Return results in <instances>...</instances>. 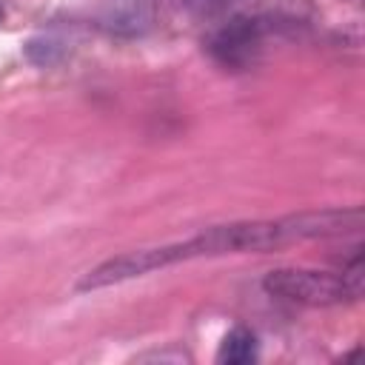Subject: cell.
I'll return each mask as SVG.
<instances>
[{
    "mask_svg": "<svg viewBox=\"0 0 365 365\" xmlns=\"http://www.w3.org/2000/svg\"><path fill=\"white\" fill-rule=\"evenodd\" d=\"M362 228V208H322V211H302L288 214L279 220H240L225 225H211L197 237L125 251L94 265L97 285H120L134 277H145L157 268H168L197 257H222V254H265L291 242L319 240V237H342L348 231Z\"/></svg>",
    "mask_w": 365,
    "mask_h": 365,
    "instance_id": "obj_1",
    "label": "cell"
},
{
    "mask_svg": "<svg viewBox=\"0 0 365 365\" xmlns=\"http://www.w3.org/2000/svg\"><path fill=\"white\" fill-rule=\"evenodd\" d=\"M262 288L271 297L325 308V305H342L362 297L365 288V265L362 254H354L348 265L339 271H317V268H274L262 277Z\"/></svg>",
    "mask_w": 365,
    "mask_h": 365,
    "instance_id": "obj_2",
    "label": "cell"
},
{
    "mask_svg": "<svg viewBox=\"0 0 365 365\" xmlns=\"http://www.w3.org/2000/svg\"><path fill=\"white\" fill-rule=\"evenodd\" d=\"M151 23V3L148 0H114L106 26L117 34H140Z\"/></svg>",
    "mask_w": 365,
    "mask_h": 365,
    "instance_id": "obj_3",
    "label": "cell"
},
{
    "mask_svg": "<svg viewBox=\"0 0 365 365\" xmlns=\"http://www.w3.org/2000/svg\"><path fill=\"white\" fill-rule=\"evenodd\" d=\"M254 359H257V336L242 325L231 328L220 342L217 362L220 365H245Z\"/></svg>",
    "mask_w": 365,
    "mask_h": 365,
    "instance_id": "obj_4",
    "label": "cell"
},
{
    "mask_svg": "<svg viewBox=\"0 0 365 365\" xmlns=\"http://www.w3.org/2000/svg\"><path fill=\"white\" fill-rule=\"evenodd\" d=\"M0 20H3V6H0Z\"/></svg>",
    "mask_w": 365,
    "mask_h": 365,
    "instance_id": "obj_5",
    "label": "cell"
},
{
    "mask_svg": "<svg viewBox=\"0 0 365 365\" xmlns=\"http://www.w3.org/2000/svg\"><path fill=\"white\" fill-rule=\"evenodd\" d=\"M214 3H228V0H214Z\"/></svg>",
    "mask_w": 365,
    "mask_h": 365,
    "instance_id": "obj_6",
    "label": "cell"
}]
</instances>
